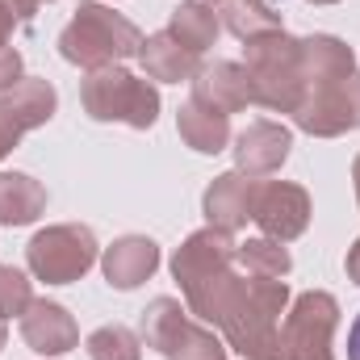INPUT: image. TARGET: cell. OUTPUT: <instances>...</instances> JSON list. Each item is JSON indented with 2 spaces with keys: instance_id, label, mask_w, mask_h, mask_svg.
Listing matches in <instances>:
<instances>
[{
  "instance_id": "cell-1",
  "label": "cell",
  "mask_w": 360,
  "mask_h": 360,
  "mask_svg": "<svg viewBox=\"0 0 360 360\" xmlns=\"http://www.w3.org/2000/svg\"><path fill=\"white\" fill-rule=\"evenodd\" d=\"M289 306V285L272 276H239L231 289V302L222 310V335L226 344L248 360H289L281 314Z\"/></svg>"
},
{
  "instance_id": "cell-2",
  "label": "cell",
  "mask_w": 360,
  "mask_h": 360,
  "mask_svg": "<svg viewBox=\"0 0 360 360\" xmlns=\"http://www.w3.org/2000/svg\"><path fill=\"white\" fill-rule=\"evenodd\" d=\"M172 276L184 289L188 314H197L201 323H222V310L231 302V289L239 281L235 272V239L226 231H197L184 239L176 256H172Z\"/></svg>"
},
{
  "instance_id": "cell-3",
  "label": "cell",
  "mask_w": 360,
  "mask_h": 360,
  "mask_svg": "<svg viewBox=\"0 0 360 360\" xmlns=\"http://www.w3.org/2000/svg\"><path fill=\"white\" fill-rule=\"evenodd\" d=\"M139 46H143L139 25L105 4H80L68 30L59 34V55L84 72H101L122 59H134Z\"/></svg>"
},
{
  "instance_id": "cell-4",
  "label": "cell",
  "mask_w": 360,
  "mask_h": 360,
  "mask_svg": "<svg viewBox=\"0 0 360 360\" xmlns=\"http://www.w3.org/2000/svg\"><path fill=\"white\" fill-rule=\"evenodd\" d=\"M256 101L276 113H297L306 101V76H302V38H289L285 30L252 38L243 59Z\"/></svg>"
},
{
  "instance_id": "cell-5",
  "label": "cell",
  "mask_w": 360,
  "mask_h": 360,
  "mask_svg": "<svg viewBox=\"0 0 360 360\" xmlns=\"http://www.w3.org/2000/svg\"><path fill=\"white\" fill-rule=\"evenodd\" d=\"M80 96H84L89 117H96V122H126L134 130H147L160 117V92H155V84L130 76L117 63L101 68V72H89Z\"/></svg>"
},
{
  "instance_id": "cell-6",
  "label": "cell",
  "mask_w": 360,
  "mask_h": 360,
  "mask_svg": "<svg viewBox=\"0 0 360 360\" xmlns=\"http://www.w3.org/2000/svg\"><path fill=\"white\" fill-rule=\"evenodd\" d=\"M143 340L168 360H226L222 340L210 327L193 323L176 297H155L143 310Z\"/></svg>"
},
{
  "instance_id": "cell-7",
  "label": "cell",
  "mask_w": 360,
  "mask_h": 360,
  "mask_svg": "<svg viewBox=\"0 0 360 360\" xmlns=\"http://www.w3.org/2000/svg\"><path fill=\"white\" fill-rule=\"evenodd\" d=\"M25 260H30V272L38 281H46V285L80 281L96 264V235H92L89 226H76V222L46 226V231H38L30 239Z\"/></svg>"
},
{
  "instance_id": "cell-8",
  "label": "cell",
  "mask_w": 360,
  "mask_h": 360,
  "mask_svg": "<svg viewBox=\"0 0 360 360\" xmlns=\"http://www.w3.org/2000/svg\"><path fill=\"white\" fill-rule=\"evenodd\" d=\"M335 323H340V306L331 293H323V289L302 293L281 323L289 360H335V352H331Z\"/></svg>"
},
{
  "instance_id": "cell-9",
  "label": "cell",
  "mask_w": 360,
  "mask_h": 360,
  "mask_svg": "<svg viewBox=\"0 0 360 360\" xmlns=\"http://www.w3.org/2000/svg\"><path fill=\"white\" fill-rule=\"evenodd\" d=\"M252 222L276 243L297 239L310 226V193L289 180H260L252 188Z\"/></svg>"
},
{
  "instance_id": "cell-10",
  "label": "cell",
  "mask_w": 360,
  "mask_h": 360,
  "mask_svg": "<svg viewBox=\"0 0 360 360\" xmlns=\"http://www.w3.org/2000/svg\"><path fill=\"white\" fill-rule=\"evenodd\" d=\"M293 122L306 134H319V139H335V134L360 130V72L340 80V84L314 89L302 101V109L293 113Z\"/></svg>"
},
{
  "instance_id": "cell-11",
  "label": "cell",
  "mask_w": 360,
  "mask_h": 360,
  "mask_svg": "<svg viewBox=\"0 0 360 360\" xmlns=\"http://www.w3.org/2000/svg\"><path fill=\"white\" fill-rule=\"evenodd\" d=\"M193 101L218 109V113H239L256 101V89H252V76L243 63H231V59H218V63H205L197 68L193 76Z\"/></svg>"
},
{
  "instance_id": "cell-12",
  "label": "cell",
  "mask_w": 360,
  "mask_h": 360,
  "mask_svg": "<svg viewBox=\"0 0 360 360\" xmlns=\"http://www.w3.org/2000/svg\"><path fill=\"white\" fill-rule=\"evenodd\" d=\"M21 340L38 356H63L76 348L80 331H76V319L59 302H30V310L21 314Z\"/></svg>"
},
{
  "instance_id": "cell-13",
  "label": "cell",
  "mask_w": 360,
  "mask_h": 360,
  "mask_svg": "<svg viewBox=\"0 0 360 360\" xmlns=\"http://www.w3.org/2000/svg\"><path fill=\"white\" fill-rule=\"evenodd\" d=\"M51 113H55V89L38 76H25L8 92H0V122L17 139L25 130H38L42 122H51Z\"/></svg>"
},
{
  "instance_id": "cell-14",
  "label": "cell",
  "mask_w": 360,
  "mask_h": 360,
  "mask_svg": "<svg viewBox=\"0 0 360 360\" xmlns=\"http://www.w3.org/2000/svg\"><path fill=\"white\" fill-rule=\"evenodd\" d=\"M289 130L276 126V122H252L239 139H235V160H239V172L243 176H269L276 172L285 160H289Z\"/></svg>"
},
{
  "instance_id": "cell-15",
  "label": "cell",
  "mask_w": 360,
  "mask_h": 360,
  "mask_svg": "<svg viewBox=\"0 0 360 360\" xmlns=\"http://www.w3.org/2000/svg\"><path fill=\"white\" fill-rule=\"evenodd\" d=\"M302 76H306V96H310L314 89H327V84L356 76V59L340 38L314 34V38H302Z\"/></svg>"
},
{
  "instance_id": "cell-16",
  "label": "cell",
  "mask_w": 360,
  "mask_h": 360,
  "mask_svg": "<svg viewBox=\"0 0 360 360\" xmlns=\"http://www.w3.org/2000/svg\"><path fill=\"white\" fill-rule=\"evenodd\" d=\"M252 188H256V180L243 176V172H226V176L214 180L205 188V218H210V226L226 231V235L248 226V218H252Z\"/></svg>"
},
{
  "instance_id": "cell-17",
  "label": "cell",
  "mask_w": 360,
  "mask_h": 360,
  "mask_svg": "<svg viewBox=\"0 0 360 360\" xmlns=\"http://www.w3.org/2000/svg\"><path fill=\"white\" fill-rule=\"evenodd\" d=\"M101 264H105V281L113 289H134V285H143L151 272L160 269V248L147 235H126V239H117L105 252Z\"/></svg>"
},
{
  "instance_id": "cell-18",
  "label": "cell",
  "mask_w": 360,
  "mask_h": 360,
  "mask_svg": "<svg viewBox=\"0 0 360 360\" xmlns=\"http://www.w3.org/2000/svg\"><path fill=\"white\" fill-rule=\"evenodd\" d=\"M176 130H180V139L193 151H201V155H218L231 143V117L210 109V105H201V101H193V96H188V105H180Z\"/></svg>"
},
{
  "instance_id": "cell-19",
  "label": "cell",
  "mask_w": 360,
  "mask_h": 360,
  "mask_svg": "<svg viewBox=\"0 0 360 360\" xmlns=\"http://www.w3.org/2000/svg\"><path fill=\"white\" fill-rule=\"evenodd\" d=\"M139 59H143L147 76H151V80H164V84H180V80H193V76H197V55H193L188 46H180L168 30L143 38Z\"/></svg>"
},
{
  "instance_id": "cell-20",
  "label": "cell",
  "mask_w": 360,
  "mask_h": 360,
  "mask_svg": "<svg viewBox=\"0 0 360 360\" xmlns=\"http://www.w3.org/2000/svg\"><path fill=\"white\" fill-rule=\"evenodd\" d=\"M46 210V188L25 172H0V222L25 226Z\"/></svg>"
},
{
  "instance_id": "cell-21",
  "label": "cell",
  "mask_w": 360,
  "mask_h": 360,
  "mask_svg": "<svg viewBox=\"0 0 360 360\" xmlns=\"http://www.w3.org/2000/svg\"><path fill=\"white\" fill-rule=\"evenodd\" d=\"M218 30H222V21H218L214 4H205V0L180 4L176 13H172V21H168V34L176 38L180 46H188L193 55H201L205 46H214L218 42Z\"/></svg>"
},
{
  "instance_id": "cell-22",
  "label": "cell",
  "mask_w": 360,
  "mask_h": 360,
  "mask_svg": "<svg viewBox=\"0 0 360 360\" xmlns=\"http://www.w3.org/2000/svg\"><path fill=\"white\" fill-rule=\"evenodd\" d=\"M222 25L252 42V38H264V34H276L281 30V17L272 13L269 0H222Z\"/></svg>"
},
{
  "instance_id": "cell-23",
  "label": "cell",
  "mask_w": 360,
  "mask_h": 360,
  "mask_svg": "<svg viewBox=\"0 0 360 360\" xmlns=\"http://www.w3.org/2000/svg\"><path fill=\"white\" fill-rule=\"evenodd\" d=\"M235 264L248 272V276H272V281H281L285 272L293 269V260H289V252L276 243V239H248V243H235Z\"/></svg>"
},
{
  "instance_id": "cell-24",
  "label": "cell",
  "mask_w": 360,
  "mask_h": 360,
  "mask_svg": "<svg viewBox=\"0 0 360 360\" xmlns=\"http://www.w3.org/2000/svg\"><path fill=\"white\" fill-rule=\"evenodd\" d=\"M89 356L92 360H143L139 348V335L122 323H109V327H96L89 335Z\"/></svg>"
},
{
  "instance_id": "cell-25",
  "label": "cell",
  "mask_w": 360,
  "mask_h": 360,
  "mask_svg": "<svg viewBox=\"0 0 360 360\" xmlns=\"http://www.w3.org/2000/svg\"><path fill=\"white\" fill-rule=\"evenodd\" d=\"M34 302V289L25 281V272H17L13 264H0V319L25 314Z\"/></svg>"
},
{
  "instance_id": "cell-26",
  "label": "cell",
  "mask_w": 360,
  "mask_h": 360,
  "mask_svg": "<svg viewBox=\"0 0 360 360\" xmlns=\"http://www.w3.org/2000/svg\"><path fill=\"white\" fill-rule=\"evenodd\" d=\"M17 80H21V51L0 46V92H8Z\"/></svg>"
},
{
  "instance_id": "cell-27",
  "label": "cell",
  "mask_w": 360,
  "mask_h": 360,
  "mask_svg": "<svg viewBox=\"0 0 360 360\" xmlns=\"http://www.w3.org/2000/svg\"><path fill=\"white\" fill-rule=\"evenodd\" d=\"M0 4H4L17 21H30V17H34V8H38L42 0H0Z\"/></svg>"
},
{
  "instance_id": "cell-28",
  "label": "cell",
  "mask_w": 360,
  "mask_h": 360,
  "mask_svg": "<svg viewBox=\"0 0 360 360\" xmlns=\"http://www.w3.org/2000/svg\"><path fill=\"white\" fill-rule=\"evenodd\" d=\"M13 25H17V17L0 4V46H8V34H13Z\"/></svg>"
},
{
  "instance_id": "cell-29",
  "label": "cell",
  "mask_w": 360,
  "mask_h": 360,
  "mask_svg": "<svg viewBox=\"0 0 360 360\" xmlns=\"http://www.w3.org/2000/svg\"><path fill=\"white\" fill-rule=\"evenodd\" d=\"M348 360H360V314L352 323V331H348Z\"/></svg>"
},
{
  "instance_id": "cell-30",
  "label": "cell",
  "mask_w": 360,
  "mask_h": 360,
  "mask_svg": "<svg viewBox=\"0 0 360 360\" xmlns=\"http://www.w3.org/2000/svg\"><path fill=\"white\" fill-rule=\"evenodd\" d=\"M348 276H352V281L360 285V239H356V248L348 252Z\"/></svg>"
},
{
  "instance_id": "cell-31",
  "label": "cell",
  "mask_w": 360,
  "mask_h": 360,
  "mask_svg": "<svg viewBox=\"0 0 360 360\" xmlns=\"http://www.w3.org/2000/svg\"><path fill=\"white\" fill-rule=\"evenodd\" d=\"M13 147H17V134H8V130H4V122H0V160H4Z\"/></svg>"
},
{
  "instance_id": "cell-32",
  "label": "cell",
  "mask_w": 360,
  "mask_h": 360,
  "mask_svg": "<svg viewBox=\"0 0 360 360\" xmlns=\"http://www.w3.org/2000/svg\"><path fill=\"white\" fill-rule=\"evenodd\" d=\"M352 180H356V201H360V155H356V164H352Z\"/></svg>"
},
{
  "instance_id": "cell-33",
  "label": "cell",
  "mask_w": 360,
  "mask_h": 360,
  "mask_svg": "<svg viewBox=\"0 0 360 360\" xmlns=\"http://www.w3.org/2000/svg\"><path fill=\"white\" fill-rule=\"evenodd\" d=\"M0 348H4V319H0Z\"/></svg>"
},
{
  "instance_id": "cell-34",
  "label": "cell",
  "mask_w": 360,
  "mask_h": 360,
  "mask_svg": "<svg viewBox=\"0 0 360 360\" xmlns=\"http://www.w3.org/2000/svg\"><path fill=\"white\" fill-rule=\"evenodd\" d=\"M310 4H335V0H310Z\"/></svg>"
},
{
  "instance_id": "cell-35",
  "label": "cell",
  "mask_w": 360,
  "mask_h": 360,
  "mask_svg": "<svg viewBox=\"0 0 360 360\" xmlns=\"http://www.w3.org/2000/svg\"><path fill=\"white\" fill-rule=\"evenodd\" d=\"M210 4H214V0H210Z\"/></svg>"
}]
</instances>
